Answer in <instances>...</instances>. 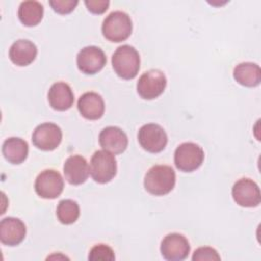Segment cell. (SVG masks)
Returning <instances> with one entry per match:
<instances>
[{
	"instance_id": "6da1fadb",
	"label": "cell",
	"mask_w": 261,
	"mask_h": 261,
	"mask_svg": "<svg viewBox=\"0 0 261 261\" xmlns=\"http://www.w3.org/2000/svg\"><path fill=\"white\" fill-rule=\"evenodd\" d=\"M175 172L168 165L152 166L144 178L145 190L154 196H164L170 193L175 185Z\"/></svg>"
},
{
	"instance_id": "7a4b0ae2",
	"label": "cell",
	"mask_w": 261,
	"mask_h": 261,
	"mask_svg": "<svg viewBox=\"0 0 261 261\" xmlns=\"http://www.w3.org/2000/svg\"><path fill=\"white\" fill-rule=\"evenodd\" d=\"M112 67L115 73L123 80L134 79L140 69V55L130 45L119 46L112 55Z\"/></svg>"
},
{
	"instance_id": "3957f363",
	"label": "cell",
	"mask_w": 261,
	"mask_h": 261,
	"mask_svg": "<svg viewBox=\"0 0 261 261\" xmlns=\"http://www.w3.org/2000/svg\"><path fill=\"white\" fill-rule=\"evenodd\" d=\"M133 22L130 16L120 10L109 13L102 23V34L110 42L125 41L132 34Z\"/></svg>"
},
{
	"instance_id": "277c9868",
	"label": "cell",
	"mask_w": 261,
	"mask_h": 261,
	"mask_svg": "<svg viewBox=\"0 0 261 261\" xmlns=\"http://www.w3.org/2000/svg\"><path fill=\"white\" fill-rule=\"evenodd\" d=\"M117 171V164L114 155L106 150L96 151L90 162V174L99 184L109 182Z\"/></svg>"
},
{
	"instance_id": "5b68a950",
	"label": "cell",
	"mask_w": 261,
	"mask_h": 261,
	"mask_svg": "<svg viewBox=\"0 0 261 261\" xmlns=\"http://www.w3.org/2000/svg\"><path fill=\"white\" fill-rule=\"evenodd\" d=\"M204 157V150L199 145L186 142L175 149L174 164L180 171L192 172L202 165Z\"/></svg>"
},
{
	"instance_id": "8992f818",
	"label": "cell",
	"mask_w": 261,
	"mask_h": 261,
	"mask_svg": "<svg viewBox=\"0 0 261 261\" xmlns=\"http://www.w3.org/2000/svg\"><path fill=\"white\" fill-rule=\"evenodd\" d=\"M166 84V76L161 70L150 69L140 76L137 83V92L141 98L153 100L164 92Z\"/></svg>"
},
{
	"instance_id": "52a82bcc",
	"label": "cell",
	"mask_w": 261,
	"mask_h": 261,
	"mask_svg": "<svg viewBox=\"0 0 261 261\" xmlns=\"http://www.w3.org/2000/svg\"><path fill=\"white\" fill-rule=\"evenodd\" d=\"M138 141L147 152L159 153L166 147L168 138L162 126L156 123H147L139 129Z\"/></svg>"
},
{
	"instance_id": "ba28073f",
	"label": "cell",
	"mask_w": 261,
	"mask_h": 261,
	"mask_svg": "<svg viewBox=\"0 0 261 261\" xmlns=\"http://www.w3.org/2000/svg\"><path fill=\"white\" fill-rule=\"evenodd\" d=\"M63 188V178L54 169L43 170L35 180V191L43 199H56L61 195Z\"/></svg>"
},
{
	"instance_id": "9c48e42d",
	"label": "cell",
	"mask_w": 261,
	"mask_h": 261,
	"mask_svg": "<svg viewBox=\"0 0 261 261\" xmlns=\"http://www.w3.org/2000/svg\"><path fill=\"white\" fill-rule=\"evenodd\" d=\"M32 141L38 149L52 151L60 145L62 141V130L53 122H44L35 128L32 135Z\"/></svg>"
},
{
	"instance_id": "30bf717a",
	"label": "cell",
	"mask_w": 261,
	"mask_h": 261,
	"mask_svg": "<svg viewBox=\"0 0 261 261\" xmlns=\"http://www.w3.org/2000/svg\"><path fill=\"white\" fill-rule=\"evenodd\" d=\"M231 195L234 202L242 207H257L261 202V194L258 185L250 178H241L237 180L231 189Z\"/></svg>"
},
{
	"instance_id": "8fae6325",
	"label": "cell",
	"mask_w": 261,
	"mask_h": 261,
	"mask_svg": "<svg viewBox=\"0 0 261 261\" xmlns=\"http://www.w3.org/2000/svg\"><path fill=\"white\" fill-rule=\"evenodd\" d=\"M106 62L105 53L97 46L84 47L76 55L77 68L86 74L99 72L105 66Z\"/></svg>"
},
{
	"instance_id": "7c38bea8",
	"label": "cell",
	"mask_w": 261,
	"mask_h": 261,
	"mask_svg": "<svg viewBox=\"0 0 261 261\" xmlns=\"http://www.w3.org/2000/svg\"><path fill=\"white\" fill-rule=\"evenodd\" d=\"M190 250L191 247L187 238L177 232L165 236L160 246L161 255L164 259L169 261H181L186 259Z\"/></svg>"
},
{
	"instance_id": "4fadbf2b",
	"label": "cell",
	"mask_w": 261,
	"mask_h": 261,
	"mask_svg": "<svg viewBox=\"0 0 261 261\" xmlns=\"http://www.w3.org/2000/svg\"><path fill=\"white\" fill-rule=\"evenodd\" d=\"M99 143L104 150L116 155L126 150L128 139L121 128L117 126H106L99 135Z\"/></svg>"
},
{
	"instance_id": "5bb4252c",
	"label": "cell",
	"mask_w": 261,
	"mask_h": 261,
	"mask_svg": "<svg viewBox=\"0 0 261 261\" xmlns=\"http://www.w3.org/2000/svg\"><path fill=\"white\" fill-rule=\"evenodd\" d=\"M27 234L25 224L16 217H5L0 222V241L6 246L19 245Z\"/></svg>"
},
{
	"instance_id": "9a60e30c",
	"label": "cell",
	"mask_w": 261,
	"mask_h": 261,
	"mask_svg": "<svg viewBox=\"0 0 261 261\" xmlns=\"http://www.w3.org/2000/svg\"><path fill=\"white\" fill-rule=\"evenodd\" d=\"M63 173L65 179L73 186L84 184L90 173V167L87 160L81 155L69 156L63 164Z\"/></svg>"
},
{
	"instance_id": "2e32d148",
	"label": "cell",
	"mask_w": 261,
	"mask_h": 261,
	"mask_svg": "<svg viewBox=\"0 0 261 261\" xmlns=\"http://www.w3.org/2000/svg\"><path fill=\"white\" fill-rule=\"evenodd\" d=\"M77 109L81 115L86 119L97 120L104 114V100L95 92H87L79 98Z\"/></svg>"
},
{
	"instance_id": "e0dca14e",
	"label": "cell",
	"mask_w": 261,
	"mask_h": 261,
	"mask_svg": "<svg viewBox=\"0 0 261 261\" xmlns=\"http://www.w3.org/2000/svg\"><path fill=\"white\" fill-rule=\"evenodd\" d=\"M48 102L50 106L58 111L69 109L74 102V95L66 83H54L48 92Z\"/></svg>"
},
{
	"instance_id": "ac0fdd59",
	"label": "cell",
	"mask_w": 261,
	"mask_h": 261,
	"mask_svg": "<svg viewBox=\"0 0 261 261\" xmlns=\"http://www.w3.org/2000/svg\"><path fill=\"white\" fill-rule=\"evenodd\" d=\"M38 49L30 40L19 39L9 49V58L17 66H27L37 57Z\"/></svg>"
},
{
	"instance_id": "d6986e66",
	"label": "cell",
	"mask_w": 261,
	"mask_h": 261,
	"mask_svg": "<svg viewBox=\"0 0 261 261\" xmlns=\"http://www.w3.org/2000/svg\"><path fill=\"white\" fill-rule=\"evenodd\" d=\"M2 154L8 162L12 164H20L28 157L29 145L21 138H8L3 142Z\"/></svg>"
},
{
	"instance_id": "ffe728a7",
	"label": "cell",
	"mask_w": 261,
	"mask_h": 261,
	"mask_svg": "<svg viewBox=\"0 0 261 261\" xmlns=\"http://www.w3.org/2000/svg\"><path fill=\"white\" fill-rule=\"evenodd\" d=\"M233 79L244 87H257L261 82L260 66L253 62H242L233 68Z\"/></svg>"
},
{
	"instance_id": "44dd1931",
	"label": "cell",
	"mask_w": 261,
	"mask_h": 261,
	"mask_svg": "<svg viewBox=\"0 0 261 261\" xmlns=\"http://www.w3.org/2000/svg\"><path fill=\"white\" fill-rule=\"evenodd\" d=\"M44 7L38 1H22L18 7V18L25 27H35L43 18Z\"/></svg>"
},
{
	"instance_id": "7402d4cb",
	"label": "cell",
	"mask_w": 261,
	"mask_h": 261,
	"mask_svg": "<svg viewBox=\"0 0 261 261\" xmlns=\"http://www.w3.org/2000/svg\"><path fill=\"white\" fill-rule=\"evenodd\" d=\"M56 216L62 224H71L80 216L79 204L70 199L61 200L56 208Z\"/></svg>"
},
{
	"instance_id": "603a6c76",
	"label": "cell",
	"mask_w": 261,
	"mask_h": 261,
	"mask_svg": "<svg viewBox=\"0 0 261 261\" xmlns=\"http://www.w3.org/2000/svg\"><path fill=\"white\" fill-rule=\"evenodd\" d=\"M88 259L91 261H113L115 259V255L109 246L99 244L90 250Z\"/></svg>"
},
{
	"instance_id": "cb8c5ba5",
	"label": "cell",
	"mask_w": 261,
	"mask_h": 261,
	"mask_svg": "<svg viewBox=\"0 0 261 261\" xmlns=\"http://www.w3.org/2000/svg\"><path fill=\"white\" fill-rule=\"evenodd\" d=\"M192 259L193 261H218L220 260V256L217 253V251L211 247H200L197 250H195Z\"/></svg>"
},
{
	"instance_id": "d4e9b609",
	"label": "cell",
	"mask_w": 261,
	"mask_h": 261,
	"mask_svg": "<svg viewBox=\"0 0 261 261\" xmlns=\"http://www.w3.org/2000/svg\"><path fill=\"white\" fill-rule=\"evenodd\" d=\"M49 4L52 9L59 14H67L70 13L75 6L79 4L76 0H50Z\"/></svg>"
},
{
	"instance_id": "484cf974",
	"label": "cell",
	"mask_w": 261,
	"mask_h": 261,
	"mask_svg": "<svg viewBox=\"0 0 261 261\" xmlns=\"http://www.w3.org/2000/svg\"><path fill=\"white\" fill-rule=\"evenodd\" d=\"M85 5L88 10L94 14H102L104 13L109 6L108 0H87L85 1Z\"/></svg>"
}]
</instances>
